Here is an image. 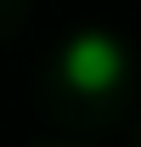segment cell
I'll use <instances>...</instances> for the list:
<instances>
[{"label": "cell", "instance_id": "cell-1", "mask_svg": "<svg viewBox=\"0 0 141 147\" xmlns=\"http://www.w3.org/2000/svg\"><path fill=\"white\" fill-rule=\"evenodd\" d=\"M124 45L113 34H102V28H85V34H73L68 45H62V79H68L79 96H102L113 91L124 79Z\"/></svg>", "mask_w": 141, "mask_h": 147}]
</instances>
